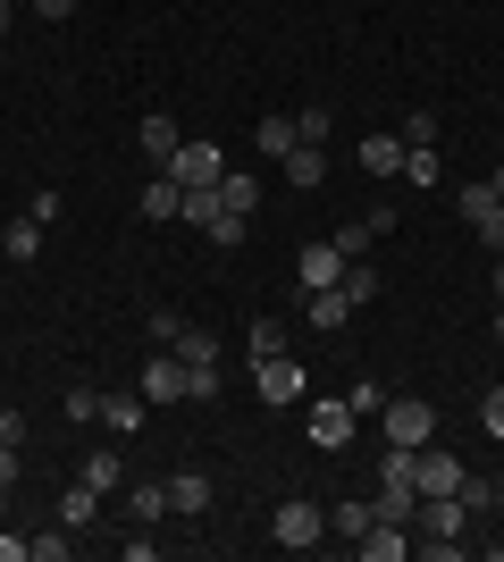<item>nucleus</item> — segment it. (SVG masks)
<instances>
[{"label":"nucleus","mask_w":504,"mask_h":562,"mask_svg":"<svg viewBox=\"0 0 504 562\" xmlns=\"http://www.w3.org/2000/svg\"><path fill=\"white\" fill-rule=\"evenodd\" d=\"M412 529L429 538V554H437V562H462V529H471V513H462V495H421Z\"/></svg>","instance_id":"obj_1"},{"label":"nucleus","mask_w":504,"mask_h":562,"mask_svg":"<svg viewBox=\"0 0 504 562\" xmlns=\"http://www.w3.org/2000/svg\"><path fill=\"white\" fill-rule=\"evenodd\" d=\"M320 529H328V513H320L312 495H287V504L269 513V538L287 546V554H312V546H320Z\"/></svg>","instance_id":"obj_2"},{"label":"nucleus","mask_w":504,"mask_h":562,"mask_svg":"<svg viewBox=\"0 0 504 562\" xmlns=\"http://www.w3.org/2000/svg\"><path fill=\"white\" fill-rule=\"evenodd\" d=\"M379 420H387V446H429V437H437V403L387 395V403H379Z\"/></svg>","instance_id":"obj_3"},{"label":"nucleus","mask_w":504,"mask_h":562,"mask_svg":"<svg viewBox=\"0 0 504 562\" xmlns=\"http://www.w3.org/2000/svg\"><path fill=\"white\" fill-rule=\"evenodd\" d=\"M160 177H177V186H219V177H227V160H219V143H177V160L160 168Z\"/></svg>","instance_id":"obj_4"},{"label":"nucleus","mask_w":504,"mask_h":562,"mask_svg":"<svg viewBox=\"0 0 504 562\" xmlns=\"http://www.w3.org/2000/svg\"><path fill=\"white\" fill-rule=\"evenodd\" d=\"M253 395H261V403H303V370H294V352L253 361Z\"/></svg>","instance_id":"obj_5"},{"label":"nucleus","mask_w":504,"mask_h":562,"mask_svg":"<svg viewBox=\"0 0 504 562\" xmlns=\"http://www.w3.org/2000/svg\"><path fill=\"white\" fill-rule=\"evenodd\" d=\"M412 487H421V495H455L462 462H455V453H437V437H429V446H412Z\"/></svg>","instance_id":"obj_6"},{"label":"nucleus","mask_w":504,"mask_h":562,"mask_svg":"<svg viewBox=\"0 0 504 562\" xmlns=\"http://www.w3.org/2000/svg\"><path fill=\"white\" fill-rule=\"evenodd\" d=\"M354 428H361L354 403H312V446L320 453H345V446H354Z\"/></svg>","instance_id":"obj_7"},{"label":"nucleus","mask_w":504,"mask_h":562,"mask_svg":"<svg viewBox=\"0 0 504 562\" xmlns=\"http://www.w3.org/2000/svg\"><path fill=\"white\" fill-rule=\"evenodd\" d=\"M294 278H303V294H320V285L345 278V252H336V244H303V252H294Z\"/></svg>","instance_id":"obj_8"},{"label":"nucleus","mask_w":504,"mask_h":562,"mask_svg":"<svg viewBox=\"0 0 504 562\" xmlns=\"http://www.w3.org/2000/svg\"><path fill=\"white\" fill-rule=\"evenodd\" d=\"M354 554H361V562H404V554H412L404 520H370V529L354 538Z\"/></svg>","instance_id":"obj_9"},{"label":"nucleus","mask_w":504,"mask_h":562,"mask_svg":"<svg viewBox=\"0 0 504 562\" xmlns=\"http://www.w3.org/2000/svg\"><path fill=\"white\" fill-rule=\"evenodd\" d=\"M219 504V487L211 479H202V470H177V479H168V513H186V520H202Z\"/></svg>","instance_id":"obj_10"},{"label":"nucleus","mask_w":504,"mask_h":562,"mask_svg":"<svg viewBox=\"0 0 504 562\" xmlns=\"http://www.w3.org/2000/svg\"><path fill=\"white\" fill-rule=\"evenodd\" d=\"M287 186H294V193L328 186V143H294V151H287Z\"/></svg>","instance_id":"obj_11"},{"label":"nucleus","mask_w":504,"mask_h":562,"mask_svg":"<svg viewBox=\"0 0 504 562\" xmlns=\"http://www.w3.org/2000/svg\"><path fill=\"white\" fill-rule=\"evenodd\" d=\"M144 403H186V361H177V352H160L144 370Z\"/></svg>","instance_id":"obj_12"},{"label":"nucleus","mask_w":504,"mask_h":562,"mask_svg":"<svg viewBox=\"0 0 504 562\" xmlns=\"http://www.w3.org/2000/svg\"><path fill=\"white\" fill-rule=\"evenodd\" d=\"M135 135H144V160H152V168H168V160H177V143H186V135H177V117H168V110H152L144 126H135Z\"/></svg>","instance_id":"obj_13"},{"label":"nucleus","mask_w":504,"mask_h":562,"mask_svg":"<svg viewBox=\"0 0 504 562\" xmlns=\"http://www.w3.org/2000/svg\"><path fill=\"white\" fill-rule=\"evenodd\" d=\"M160 513H168V479H135V487H126V520H135V529H152Z\"/></svg>","instance_id":"obj_14"},{"label":"nucleus","mask_w":504,"mask_h":562,"mask_svg":"<svg viewBox=\"0 0 504 562\" xmlns=\"http://www.w3.org/2000/svg\"><path fill=\"white\" fill-rule=\"evenodd\" d=\"M361 168L370 177H404V135H361Z\"/></svg>","instance_id":"obj_15"},{"label":"nucleus","mask_w":504,"mask_h":562,"mask_svg":"<svg viewBox=\"0 0 504 562\" xmlns=\"http://www.w3.org/2000/svg\"><path fill=\"white\" fill-rule=\"evenodd\" d=\"M412 513H421V487L412 479H379V520H404L412 529Z\"/></svg>","instance_id":"obj_16"},{"label":"nucleus","mask_w":504,"mask_h":562,"mask_svg":"<svg viewBox=\"0 0 504 562\" xmlns=\"http://www.w3.org/2000/svg\"><path fill=\"white\" fill-rule=\"evenodd\" d=\"M294 143H303V135H294V117H261V126H253V151H261V160H287Z\"/></svg>","instance_id":"obj_17"},{"label":"nucleus","mask_w":504,"mask_h":562,"mask_svg":"<svg viewBox=\"0 0 504 562\" xmlns=\"http://www.w3.org/2000/svg\"><path fill=\"white\" fill-rule=\"evenodd\" d=\"M0 252H9V260H34V252H43V218H9V227H0Z\"/></svg>","instance_id":"obj_18"},{"label":"nucleus","mask_w":504,"mask_h":562,"mask_svg":"<svg viewBox=\"0 0 504 562\" xmlns=\"http://www.w3.org/2000/svg\"><path fill=\"white\" fill-rule=\"evenodd\" d=\"M76 479L110 495V487H119V479H126V462H119V453H110V446H101V453H85V462H76Z\"/></svg>","instance_id":"obj_19"},{"label":"nucleus","mask_w":504,"mask_h":562,"mask_svg":"<svg viewBox=\"0 0 504 562\" xmlns=\"http://www.w3.org/2000/svg\"><path fill=\"white\" fill-rule=\"evenodd\" d=\"M93 513H101V487H85V479H76V487L59 495V529H85Z\"/></svg>","instance_id":"obj_20"},{"label":"nucleus","mask_w":504,"mask_h":562,"mask_svg":"<svg viewBox=\"0 0 504 562\" xmlns=\"http://www.w3.org/2000/svg\"><path fill=\"white\" fill-rule=\"evenodd\" d=\"M177 361H193V370H219V336H202V328H177Z\"/></svg>","instance_id":"obj_21"},{"label":"nucleus","mask_w":504,"mask_h":562,"mask_svg":"<svg viewBox=\"0 0 504 562\" xmlns=\"http://www.w3.org/2000/svg\"><path fill=\"white\" fill-rule=\"evenodd\" d=\"M177 202H186V186H177V177H152L135 211H144V218H177Z\"/></svg>","instance_id":"obj_22"},{"label":"nucleus","mask_w":504,"mask_h":562,"mask_svg":"<svg viewBox=\"0 0 504 562\" xmlns=\"http://www.w3.org/2000/svg\"><path fill=\"white\" fill-rule=\"evenodd\" d=\"M101 428H110V437H135V428H144V403H126V395H101Z\"/></svg>","instance_id":"obj_23"},{"label":"nucleus","mask_w":504,"mask_h":562,"mask_svg":"<svg viewBox=\"0 0 504 562\" xmlns=\"http://www.w3.org/2000/svg\"><path fill=\"white\" fill-rule=\"evenodd\" d=\"M345 319H354L345 285H320V294H312V328H345Z\"/></svg>","instance_id":"obj_24"},{"label":"nucleus","mask_w":504,"mask_h":562,"mask_svg":"<svg viewBox=\"0 0 504 562\" xmlns=\"http://www.w3.org/2000/svg\"><path fill=\"white\" fill-rule=\"evenodd\" d=\"M462 513H496V479H488V470H462Z\"/></svg>","instance_id":"obj_25"},{"label":"nucleus","mask_w":504,"mask_h":562,"mask_svg":"<svg viewBox=\"0 0 504 562\" xmlns=\"http://www.w3.org/2000/svg\"><path fill=\"white\" fill-rule=\"evenodd\" d=\"M219 202H227V211H244V218H253V202H261V186H253L244 168H227V177H219Z\"/></svg>","instance_id":"obj_26"},{"label":"nucleus","mask_w":504,"mask_h":562,"mask_svg":"<svg viewBox=\"0 0 504 562\" xmlns=\"http://www.w3.org/2000/svg\"><path fill=\"white\" fill-rule=\"evenodd\" d=\"M336 285H345V303H379V269H361V260H345V278H336Z\"/></svg>","instance_id":"obj_27"},{"label":"nucleus","mask_w":504,"mask_h":562,"mask_svg":"<svg viewBox=\"0 0 504 562\" xmlns=\"http://www.w3.org/2000/svg\"><path fill=\"white\" fill-rule=\"evenodd\" d=\"M328 244H336V252H345V260H361V252H370V244H379V227H370V218H345V227H336Z\"/></svg>","instance_id":"obj_28"},{"label":"nucleus","mask_w":504,"mask_h":562,"mask_svg":"<svg viewBox=\"0 0 504 562\" xmlns=\"http://www.w3.org/2000/svg\"><path fill=\"white\" fill-rule=\"evenodd\" d=\"M370 520H379V504H336V513H328V529H336V538H361Z\"/></svg>","instance_id":"obj_29"},{"label":"nucleus","mask_w":504,"mask_h":562,"mask_svg":"<svg viewBox=\"0 0 504 562\" xmlns=\"http://www.w3.org/2000/svg\"><path fill=\"white\" fill-rule=\"evenodd\" d=\"M404 177L412 186H437V143H404Z\"/></svg>","instance_id":"obj_30"},{"label":"nucleus","mask_w":504,"mask_h":562,"mask_svg":"<svg viewBox=\"0 0 504 562\" xmlns=\"http://www.w3.org/2000/svg\"><path fill=\"white\" fill-rule=\"evenodd\" d=\"M244 227H253V218H244V211H219V218H211V227H202V235H211L219 252H236V244H244Z\"/></svg>","instance_id":"obj_31"},{"label":"nucleus","mask_w":504,"mask_h":562,"mask_svg":"<svg viewBox=\"0 0 504 562\" xmlns=\"http://www.w3.org/2000/svg\"><path fill=\"white\" fill-rule=\"evenodd\" d=\"M455 202H462V218H471V227H480V218H488V211H496L504 193H496V186H462V193H455Z\"/></svg>","instance_id":"obj_32"},{"label":"nucleus","mask_w":504,"mask_h":562,"mask_svg":"<svg viewBox=\"0 0 504 562\" xmlns=\"http://www.w3.org/2000/svg\"><path fill=\"white\" fill-rule=\"evenodd\" d=\"M269 352H287V328H278V319H253V361H269Z\"/></svg>","instance_id":"obj_33"},{"label":"nucleus","mask_w":504,"mask_h":562,"mask_svg":"<svg viewBox=\"0 0 504 562\" xmlns=\"http://www.w3.org/2000/svg\"><path fill=\"white\" fill-rule=\"evenodd\" d=\"M345 403H354L361 420H379V403H387V386H379V378H361V386H354V395H345Z\"/></svg>","instance_id":"obj_34"},{"label":"nucleus","mask_w":504,"mask_h":562,"mask_svg":"<svg viewBox=\"0 0 504 562\" xmlns=\"http://www.w3.org/2000/svg\"><path fill=\"white\" fill-rule=\"evenodd\" d=\"M294 135H303V143H328V110H320V101H312V110H294Z\"/></svg>","instance_id":"obj_35"},{"label":"nucleus","mask_w":504,"mask_h":562,"mask_svg":"<svg viewBox=\"0 0 504 562\" xmlns=\"http://www.w3.org/2000/svg\"><path fill=\"white\" fill-rule=\"evenodd\" d=\"M219 395V370H193V361H186V403H211Z\"/></svg>","instance_id":"obj_36"},{"label":"nucleus","mask_w":504,"mask_h":562,"mask_svg":"<svg viewBox=\"0 0 504 562\" xmlns=\"http://www.w3.org/2000/svg\"><path fill=\"white\" fill-rule=\"evenodd\" d=\"M59 211H68V202H59V193H51V186L34 193V202H25V218H43V227H59Z\"/></svg>","instance_id":"obj_37"},{"label":"nucleus","mask_w":504,"mask_h":562,"mask_svg":"<svg viewBox=\"0 0 504 562\" xmlns=\"http://www.w3.org/2000/svg\"><path fill=\"white\" fill-rule=\"evenodd\" d=\"M68 554H76V538H51V529L34 538V562H68Z\"/></svg>","instance_id":"obj_38"},{"label":"nucleus","mask_w":504,"mask_h":562,"mask_svg":"<svg viewBox=\"0 0 504 562\" xmlns=\"http://www.w3.org/2000/svg\"><path fill=\"white\" fill-rule=\"evenodd\" d=\"M480 420H488V437H504V386H488V403H480Z\"/></svg>","instance_id":"obj_39"},{"label":"nucleus","mask_w":504,"mask_h":562,"mask_svg":"<svg viewBox=\"0 0 504 562\" xmlns=\"http://www.w3.org/2000/svg\"><path fill=\"white\" fill-rule=\"evenodd\" d=\"M480 244H488V252H504V202H496V211L480 218Z\"/></svg>","instance_id":"obj_40"},{"label":"nucleus","mask_w":504,"mask_h":562,"mask_svg":"<svg viewBox=\"0 0 504 562\" xmlns=\"http://www.w3.org/2000/svg\"><path fill=\"white\" fill-rule=\"evenodd\" d=\"M34 18H43V25H59V18H76V0H34Z\"/></svg>","instance_id":"obj_41"},{"label":"nucleus","mask_w":504,"mask_h":562,"mask_svg":"<svg viewBox=\"0 0 504 562\" xmlns=\"http://www.w3.org/2000/svg\"><path fill=\"white\" fill-rule=\"evenodd\" d=\"M0 562H34V538H0Z\"/></svg>","instance_id":"obj_42"},{"label":"nucleus","mask_w":504,"mask_h":562,"mask_svg":"<svg viewBox=\"0 0 504 562\" xmlns=\"http://www.w3.org/2000/svg\"><path fill=\"white\" fill-rule=\"evenodd\" d=\"M0 446H25V420H18V412H0Z\"/></svg>","instance_id":"obj_43"},{"label":"nucleus","mask_w":504,"mask_h":562,"mask_svg":"<svg viewBox=\"0 0 504 562\" xmlns=\"http://www.w3.org/2000/svg\"><path fill=\"white\" fill-rule=\"evenodd\" d=\"M0 487H18V446H0Z\"/></svg>","instance_id":"obj_44"},{"label":"nucleus","mask_w":504,"mask_h":562,"mask_svg":"<svg viewBox=\"0 0 504 562\" xmlns=\"http://www.w3.org/2000/svg\"><path fill=\"white\" fill-rule=\"evenodd\" d=\"M9 18H18V0H0V34H9Z\"/></svg>","instance_id":"obj_45"},{"label":"nucleus","mask_w":504,"mask_h":562,"mask_svg":"<svg viewBox=\"0 0 504 562\" xmlns=\"http://www.w3.org/2000/svg\"><path fill=\"white\" fill-rule=\"evenodd\" d=\"M488 336H496V345H504V303H496V328H488Z\"/></svg>","instance_id":"obj_46"},{"label":"nucleus","mask_w":504,"mask_h":562,"mask_svg":"<svg viewBox=\"0 0 504 562\" xmlns=\"http://www.w3.org/2000/svg\"><path fill=\"white\" fill-rule=\"evenodd\" d=\"M496 303H504V252H496Z\"/></svg>","instance_id":"obj_47"},{"label":"nucleus","mask_w":504,"mask_h":562,"mask_svg":"<svg viewBox=\"0 0 504 562\" xmlns=\"http://www.w3.org/2000/svg\"><path fill=\"white\" fill-rule=\"evenodd\" d=\"M0 520H9V487H0Z\"/></svg>","instance_id":"obj_48"},{"label":"nucleus","mask_w":504,"mask_h":562,"mask_svg":"<svg viewBox=\"0 0 504 562\" xmlns=\"http://www.w3.org/2000/svg\"><path fill=\"white\" fill-rule=\"evenodd\" d=\"M488 186H496V193H504V168H496V177H488Z\"/></svg>","instance_id":"obj_49"},{"label":"nucleus","mask_w":504,"mask_h":562,"mask_svg":"<svg viewBox=\"0 0 504 562\" xmlns=\"http://www.w3.org/2000/svg\"><path fill=\"white\" fill-rule=\"evenodd\" d=\"M488 554H496V562H504V538H496V546H488Z\"/></svg>","instance_id":"obj_50"}]
</instances>
